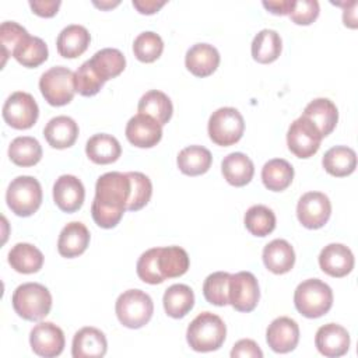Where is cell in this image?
Here are the masks:
<instances>
[{"label": "cell", "mask_w": 358, "mask_h": 358, "mask_svg": "<svg viewBox=\"0 0 358 358\" xmlns=\"http://www.w3.org/2000/svg\"><path fill=\"white\" fill-rule=\"evenodd\" d=\"M130 190L131 183L127 172H106L98 178L91 204V215L98 227L109 229L120 222L127 210Z\"/></svg>", "instance_id": "1"}, {"label": "cell", "mask_w": 358, "mask_h": 358, "mask_svg": "<svg viewBox=\"0 0 358 358\" xmlns=\"http://www.w3.org/2000/svg\"><path fill=\"white\" fill-rule=\"evenodd\" d=\"M227 337L224 320L211 312L199 313L187 326L186 340L192 350L210 352L218 350Z\"/></svg>", "instance_id": "2"}, {"label": "cell", "mask_w": 358, "mask_h": 358, "mask_svg": "<svg viewBox=\"0 0 358 358\" xmlns=\"http://www.w3.org/2000/svg\"><path fill=\"white\" fill-rule=\"evenodd\" d=\"M296 310L309 319L326 315L333 305L331 288L319 278H309L298 284L294 292Z\"/></svg>", "instance_id": "3"}, {"label": "cell", "mask_w": 358, "mask_h": 358, "mask_svg": "<svg viewBox=\"0 0 358 358\" xmlns=\"http://www.w3.org/2000/svg\"><path fill=\"white\" fill-rule=\"evenodd\" d=\"M11 302L20 317L36 322L49 315L52 308V295L49 289L39 282H25L15 288Z\"/></svg>", "instance_id": "4"}, {"label": "cell", "mask_w": 358, "mask_h": 358, "mask_svg": "<svg viewBox=\"0 0 358 358\" xmlns=\"http://www.w3.org/2000/svg\"><path fill=\"white\" fill-rule=\"evenodd\" d=\"M115 312L124 327L140 329L151 320L154 303L151 296L144 291L127 289L117 296Z\"/></svg>", "instance_id": "5"}, {"label": "cell", "mask_w": 358, "mask_h": 358, "mask_svg": "<svg viewBox=\"0 0 358 358\" xmlns=\"http://www.w3.org/2000/svg\"><path fill=\"white\" fill-rule=\"evenodd\" d=\"M8 208L18 217H29L41 207L42 187L34 176L22 175L14 178L6 192Z\"/></svg>", "instance_id": "6"}, {"label": "cell", "mask_w": 358, "mask_h": 358, "mask_svg": "<svg viewBox=\"0 0 358 358\" xmlns=\"http://www.w3.org/2000/svg\"><path fill=\"white\" fill-rule=\"evenodd\" d=\"M207 130L214 144L229 147L242 138L245 131V120L241 112L235 108H218L211 113Z\"/></svg>", "instance_id": "7"}, {"label": "cell", "mask_w": 358, "mask_h": 358, "mask_svg": "<svg viewBox=\"0 0 358 358\" xmlns=\"http://www.w3.org/2000/svg\"><path fill=\"white\" fill-rule=\"evenodd\" d=\"M39 90L49 105H67L71 102L76 94L74 73L64 66L50 67L41 76Z\"/></svg>", "instance_id": "8"}, {"label": "cell", "mask_w": 358, "mask_h": 358, "mask_svg": "<svg viewBox=\"0 0 358 358\" xmlns=\"http://www.w3.org/2000/svg\"><path fill=\"white\" fill-rule=\"evenodd\" d=\"M1 113L8 126L17 130H25L36 123L39 108L31 94L17 91L6 99Z\"/></svg>", "instance_id": "9"}, {"label": "cell", "mask_w": 358, "mask_h": 358, "mask_svg": "<svg viewBox=\"0 0 358 358\" xmlns=\"http://www.w3.org/2000/svg\"><path fill=\"white\" fill-rule=\"evenodd\" d=\"M322 138L316 126L302 115L291 123L287 131V145L298 158H310L315 155L320 147Z\"/></svg>", "instance_id": "10"}, {"label": "cell", "mask_w": 358, "mask_h": 358, "mask_svg": "<svg viewBox=\"0 0 358 358\" xmlns=\"http://www.w3.org/2000/svg\"><path fill=\"white\" fill-rule=\"evenodd\" d=\"M259 298V282L250 271H239L231 274L228 299L235 310L252 312L257 306Z\"/></svg>", "instance_id": "11"}, {"label": "cell", "mask_w": 358, "mask_h": 358, "mask_svg": "<svg viewBox=\"0 0 358 358\" xmlns=\"http://www.w3.org/2000/svg\"><path fill=\"white\" fill-rule=\"evenodd\" d=\"M330 214L331 203L322 192H308L298 200L296 217L308 229L322 228L329 221Z\"/></svg>", "instance_id": "12"}, {"label": "cell", "mask_w": 358, "mask_h": 358, "mask_svg": "<svg viewBox=\"0 0 358 358\" xmlns=\"http://www.w3.org/2000/svg\"><path fill=\"white\" fill-rule=\"evenodd\" d=\"M64 333L52 322H41L34 326L29 333V344L32 351L45 358H53L64 350Z\"/></svg>", "instance_id": "13"}, {"label": "cell", "mask_w": 358, "mask_h": 358, "mask_svg": "<svg viewBox=\"0 0 358 358\" xmlns=\"http://www.w3.org/2000/svg\"><path fill=\"white\" fill-rule=\"evenodd\" d=\"M126 137L138 148H151L162 138V126L148 115L137 113L126 124Z\"/></svg>", "instance_id": "14"}, {"label": "cell", "mask_w": 358, "mask_h": 358, "mask_svg": "<svg viewBox=\"0 0 358 358\" xmlns=\"http://www.w3.org/2000/svg\"><path fill=\"white\" fill-rule=\"evenodd\" d=\"M266 341L268 347L278 354H287L295 350L299 341L298 323L288 316L274 319L266 330Z\"/></svg>", "instance_id": "15"}, {"label": "cell", "mask_w": 358, "mask_h": 358, "mask_svg": "<svg viewBox=\"0 0 358 358\" xmlns=\"http://www.w3.org/2000/svg\"><path fill=\"white\" fill-rule=\"evenodd\" d=\"M85 199L83 182L74 175H62L53 185V200L64 213H74L81 208Z\"/></svg>", "instance_id": "16"}, {"label": "cell", "mask_w": 358, "mask_h": 358, "mask_svg": "<svg viewBox=\"0 0 358 358\" xmlns=\"http://www.w3.org/2000/svg\"><path fill=\"white\" fill-rule=\"evenodd\" d=\"M315 345L317 351L324 357H341L347 354L350 348V334L343 326L337 323H327L317 329L315 336Z\"/></svg>", "instance_id": "17"}, {"label": "cell", "mask_w": 358, "mask_h": 358, "mask_svg": "<svg viewBox=\"0 0 358 358\" xmlns=\"http://www.w3.org/2000/svg\"><path fill=\"white\" fill-rule=\"evenodd\" d=\"M319 266L330 277L341 278L352 271L354 255L343 243H329L320 250Z\"/></svg>", "instance_id": "18"}, {"label": "cell", "mask_w": 358, "mask_h": 358, "mask_svg": "<svg viewBox=\"0 0 358 358\" xmlns=\"http://www.w3.org/2000/svg\"><path fill=\"white\" fill-rule=\"evenodd\" d=\"M106 337L96 327H83L73 337L71 355L74 358H101L106 354Z\"/></svg>", "instance_id": "19"}, {"label": "cell", "mask_w": 358, "mask_h": 358, "mask_svg": "<svg viewBox=\"0 0 358 358\" xmlns=\"http://www.w3.org/2000/svg\"><path fill=\"white\" fill-rule=\"evenodd\" d=\"M185 64L193 76L208 77L220 64V53L210 43H196L187 49Z\"/></svg>", "instance_id": "20"}, {"label": "cell", "mask_w": 358, "mask_h": 358, "mask_svg": "<svg viewBox=\"0 0 358 358\" xmlns=\"http://www.w3.org/2000/svg\"><path fill=\"white\" fill-rule=\"evenodd\" d=\"M90 245V231L80 222L73 221L63 227L57 239V252L60 256L73 259L83 255Z\"/></svg>", "instance_id": "21"}, {"label": "cell", "mask_w": 358, "mask_h": 358, "mask_svg": "<svg viewBox=\"0 0 358 358\" xmlns=\"http://www.w3.org/2000/svg\"><path fill=\"white\" fill-rule=\"evenodd\" d=\"M91 35L88 29L78 24H71L64 27L57 39H56V48L62 57L66 59H74L81 56L90 46Z\"/></svg>", "instance_id": "22"}, {"label": "cell", "mask_w": 358, "mask_h": 358, "mask_svg": "<svg viewBox=\"0 0 358 358\" xmlns=\"http://www.w3.org/2000/svg\"><path fill=\"white\" fill-rule=\"evenodd\" d=\"M43 136L50 147L57 150L69 148L76 143L78 137V124L70 116L60 115L52 117L46 123L43 129Z\"/></svg>", "instance_id": "23"}, {"label": "cell", "mask_w": 358, "mask_h": 358, "mask_svg": "<svg viewBox=\"0 0 358 358\" xmlns=\"http://www.w3.org/2000/svg\"><path fill=\"white\" fill-rule=\"evenodd\" d=\"M302 116L308 117L316 126L322 137L329 136L338 122L337 106L327 98H316L310 101L305 106Z\"/></svg>", "instance_id": "24"}, {"label": "cell", "mask_w": 358, "mask_h": 358, "mask_svg": "<svg viewBox=\"0 0 358 358\" xmlns=\"http://www.w3.org/2000/svg\"><path fill=\"white\" fill-rule=\"evenodd\" d=\"M263 263L266 268L274 274H285L291 271L295 263V252L285 239H273L263 249Z\"/></svg>", "instance_id": "25"}, {"label": "cell", "mask_w": 358, "mask_h": 358, "mask_svg": "<svg viewBox=\"0 0 358 358\" xmlns=\"http://www.w3.org/2000/svg\"><path fill=\"white\" fill-rule=\"evenodd\" d=\"M189 255L180 246L157 248V267L159 275L164 278H176L189 270Z\"/></svg>", "instance_id": "26"}, {"label": "cell", "mask_w": 358, "mask_h": 358, "mask_svg": "<svg viewBox=\"0 0 358 358\" xmlns=\"http://www.w3.org/2000/svg\"><path fill=\"white\" fill-rule=\"evenodd\" d=\"M85 154L94 164L106 165L119 159L122 147L116 137L106 133H98L88 138Z\"/></svg>", "instance_id": "27"}, {"label": "cell", "mask_w": 358, "mask_h": 358, "mask_svg": "<svg viewBox=\"0 0 358 358\" xmlns=\"http://www.w3.org/2000/svg\"><path fill=\"white\" fill-rule=\"evenodd\" d=\"M221 171L229 185L241 187L252 180L255 175V165L246 154L231 152L224 157L221 162Z\"/></svg>", "instance_id": "28"}, {"label": "cell", "mask_w": 358, "mask_h": 358, "mask_svg": "<svg viewBox=\"0 0 358 358\" xmlns=\"http://www.w3.org/2000/svg\"><path fill=\"white\" fill-rule=\"evenodd\" d=\"M322 165L331 176H348L357 168V154L347 145H334L324 152Z\"/></svg>", "instance_id": "29"}, {"label": "cell", "mask_w": 358, "mask_h": 358, "mask_svg": "<svg viewBox=\"0 0 358 358\" xmlns=\"http://www.w3.org/2000/svg\"><path fill=\"white\" fill-rule=\"evenodd\" d=\"M162 303L168 316L173 319L185 317L194 306L193 289L186 284H173L164 292Z\"/></svg>", "instance_id": "30"}, {"label": "cell", "mask_w": 358, "mask_h": 358, "mask_svg": "<svg viewBox=\"0 0 358 358\" xmlns=\"http://www.w3.org/2000/svg\"><path fill=\"white\" fill-rule=\"evenodd\" d=\"M8 263L18 273L32 274L42 268L43 255L36 246L31 243L20 242L10 249Z\"/></svg>", "instance_id": "31"}, {"label": "cell", "mask_w": 358, "mask_h": 358, "mask_svg": "<svg viewBox=\"0 0 358 358\" xmlns=\"http://www.w3.org/2000/svg\"><path fill=\"white\" fill-rule=\"evenodd\" d=\"M213 162L211 152L203 145H189L183 148L176 158L178 168L187 176H199L206 173Z\"/></svg>", "instance_id": "32"}, {"label": "cell", "mask_w": 358, "mask_h": 358, "mask_svg": "<svg viewBox=\"0 0 358 358\" xmlns=\"http://www.w3.org/2000/svg\"><path fill=\"white\" fill-rule=\"evenodd\" d=\"M282 49V41L277 31L262 29L257 32L252 41V57L262 64L273 63L278 59Z\"/></svg>", "instance_id": "33"}, {"label": "cell", "mask_w": 358, "mask_h": 358, "mask_svg": "<svg viewBox=\"0 0 358 358\" xmlns=\"http://www.w3.org/2000/svg\"><path fill=\"white\" fill-rule=\"evenodd\" d=\"M90 64L102 81L117 77L126 67V59L119 49L105 48L94 53Z\"/></svg>", "instance_id": "34"}, {"label": "cell", "mask_w": 358, "mask_h": 358, "mask_svg": "<svg viewBox=\"0 0 358 358\" xmlns=\"http://www.w3.org/2000/svg\"><path fill=\"white\" fill-rule=\"evenodd\" d=\"M294 179L292 165L282 158H274L267 161L262 168L263 185L271 192L285 190Z\"/></svg>", "instance_id": "35"}, {"label": "cell", "mask_w": 358, "mask_h": 358, "mask_svg": "<svg viewBox=\"0 0 358 358\" xmlns=\"http://www.w3.org/2000/svg\"><path fill=\"white\" fill-rule=\"evenodd\" d=\"M138 113H144L155 119L161 126L169 122L172 117L173 106L169 96L158 90H151L145 92L137 105Z\"/></svg>", "instance_id": "36"}, {"label": "cell", "mask_w": 358, "mask_h": 358, "mask_svg": "<svg viewBox=\"0 0 358 358\" xmlns=\"http://www.w3.org/2000/svg\"><path fill=\"white\" fill-rule=\"evenodd\" d=\"M48 55L49 50L45 41L38 36H31L29 34L25 38H22V41L15 46L13 52V57L20 64L29 69L38 67L43 62H46Z\"/></svg>", "instance_id": "37"}, {"label": "cell", "mask_w": 358, "mask_h": 358, "mask_svg": "<svg viewBox=\"0 0 358 358\" xmlns=\"http://www.w3.org/2000/svg\"><path fill=\"white\" fill-rule=\"evenodd\" d=\"M8 157L18 166H34L42 158V147L35 137L20 136L10 143Z\"/></svg>", "instance_id": "38"}, {"label": "cell", "mask_w": 358, "mask_h": 358, "mask_svg": "<svg viewBox=\"0 0 358 358\" xmlns=\"http://www.w3.org/2000/svg\"><path fill=\"white\" fill-rule=\"evenodd\" d=\"M243 222L246 229L255 236H267L275 228V215L271 208L263 204H255L245 213Z\"/></svg>", "instance_id": "39"}, {"label": "cell", "mask_w": 358, "mask_h": 358, "mask_svg": "<svg viewBox=\"0 0 358 358\" xmlns=\"http://www.w3.org/2000/svg\"><path fill=\"white\" fill-rule=\"evenodd\" d=\"M231 274L227 271H215L204 280L203 295L207 302L215 306H225L229 303L228 285Z\"/></svg>", "instance_id": "40"}, {"label": "cell", "mask_w": 358, "mask_h": 358, "mask_svg": "<svg viewBox=\"0 0 358 358\" xmlns=\"http://www.w3.org/2000/svg\"><path fill=\"white\" fill-rule=\"evenodd\" d=\"M164 50V42L161 36L152 31H145L137 35L133 42L134 56L143 63L155 62Z\"/></svg>", "instance_id": "41"}, {"label": "cell", "mask_w": 358, "mask_h": 358, "mask_svg": "<svg viewBox=\"0 0 358 358\" xmlns=\"http://www.w3.org/2000/svg\"><path fill=\"white\" fill-rule=\"evenodd\" d=\"M127 175L131 183L127 210L137 211L148 204L152 194V183L150 178L141 172H127Z\"/></svg>", "instance_id": "42"}, {"label": "cell", "mask_w": 358, "mask_h": 358, "mask_svg": "<svg viewBox=\"0 0 358 358\" xmlns=\"http://www.w3.org/2000/svg\"><path fill=\"white\" fill-rule=\"evenodd\" d=\"M105 81H102L94 69L90 64V60L84 62L77 71L74 73V85H76V92H78L83 96H94L96 95L101 88L103 87Z\"/></svg>", "instance_id": "43"}, {"label": "cell", "mask_w": 358, "mask_h": 358, "mask_svg": "<svg viewBox=\"0 0 358 358\" xmlns=\"http://www.w3.org/2000/svg\"><path fill=\"white\" fill-rule=\"evenodd\" d=\"M28 35V31L14 21H4L0 27V42L3 50V66L8 56H13L15 46Z\"/></svg>", "instance_id": "44"}, {"label": "cell", "mask_w": 358, "mask_h": 358, "mask_svg": "<svg viewBox=\"0 0 358 358\" xmlns=\"http://www.w3.org/2000/svg\"><path fill=\"white\" fill-rule=\"evenodd\" d=\"M136 271L138 278L147 284L155 285V284L164 282V278L159 275L158 267H157V248L145 250L138 257Z\"/></svg>", "instance_id": "45"}, {"label": "cell", "mask_w": 358, "mask_h": 358, "mask_svg": "<svg viewBox=\"0 0 358 358\" xmlns=\"http://www.w3.org/2000/svg\"><path fill=\"white\" fill-rule=\"evenodd\" d=\"M319 11L320 8L316 0H294L288 15L298 25H309L317 18Z\"/></svg>", "instance_id": "46"}, {"label": "cell", "mask_w": 358, "mask_h": 358, "mask_svg": "<svg viewBox=\"0 0 358 358\" xmlns=\"http://www.w3.org/2000/svg\"><path fill=\"white\" fill-rule=\"evenodd\" d=\"M232 358H262L263 351L250 338H242L236 341L231 350Z\"/></svg>", "instance_id": "47"}, {"label": "cell", "mask_w": 358, "mask_h": 358, "mask_svg": "<svg viewBox=\"0 0 358 358\" xmlns=\"http://www.w3.org/2000/svg\"><path fill=\"white\" fill-rule=\"evenodd\" d=\"M62 1L60 0H31L29 1V7L32 8V13H35L39 17H45V18H50L53 17L59 7H60Z\"/></svg>", "instance_id": "48"}, {"label": "cell", "mask_w": 358, "mask_h": 358, "mask_svg": "<svg viewBox=\"0 0 358 358\" xmlns=\"http://www.w3.org/2000/svg\"><path fill=\"white\" fill-rule=\"evenodd\" d=\"M294 0H274L263 1V7L275 15H288Z\"/></svg>", "instance_id": "49"}, {"label": "cell", "mask_w": 358, "mask_h": 358, "mask_svg": "<svg viewBox=\"0 0 358 358\" xmlns=\"http://www.w3.org/2000/svg\"><path fill=\"white\" fill-rule=\"evenodd\" d=\"M165 3L166 1H164V0H161V1H157V0H133V7L137 8V11L141 13V14H154L161 7H164Z\"/></svg>", "instance_id": "50"}, {"label": "cell", "mask_w": 358, "mask_h": 358, "mask_svg": "<svg viewBox=\"0 0 358 358\" xmlns=\"http://www.w3.org/2000/svg\"><path fill=\"white\" fill-rule=\"evenodd\" d=\"M351 3H352V1H350V3H343V6H345L344 13H343V21H344V25H345V27L357 28V17H355L357 1L351 6V8H348V6H350Z\"/></svg>", "instance_id": "51"}, {"label": "cell", "mask_w": 358, "mask_h": 358, "mask_svg": "<svg viewBox=\"0 0 358 358\" xmlns=\"http://www.w3.org/2000/svg\"><path fill=\"white\" fill-rule=\"evenodd\" d=\"M117 4H119L117 0H116V1H101V3L94 1V6L98 7V8H101V10H109V8H113V7L117 6Z\"/></svg>", "instance_id": "52"}]
</instances>
